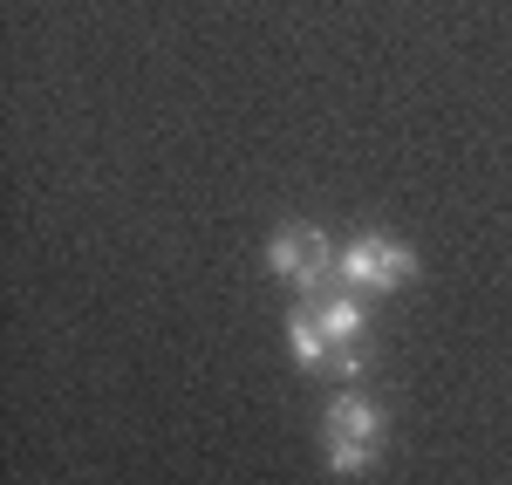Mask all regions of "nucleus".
<instances>
[{"label": "nucleus", "instance_id": "39448f33", "mask_svg": "<svg viewBox=\"0 0 512 485\" xmlns=\"http://www.w3.org/2000/svg\"><path fill=\"white\" fill-rule=\"evenodd\" d=\"M287 349H294V363H301V369H328V356H335V349H328V335H321V322H315V308H308V301H301V308L287 315Z\"/></svg>", "mask_w": 512, "mask_h": 485}, {"label": "nucleus", "instance_id": "7ed1b4c3", "mask_svg": "<svg viewBox=\"0 0 512 485\" xmlns=\"http://www.w3.org/2000/svg\"><path fill=\"white\" fill-rule=\"evenodd\" d=\"M417 274H424L417 246L390 240V233H355L342 246V287L349 294H396V287H410Z\"/></svg>", "mask_w": 512, "mask_h": 485}, {"label": "nucleus", "instance_id": "f03ea898", "mask_svg": "<svg viewBox=\"0 0 512 485\" xmlns=\"http://www.w3.org/2000/svg\"><path fill=\"white\" fill-rule=\"evenodd\" d=\"M376 445H383V410L369 404L362 390H335L328 410H321V451H328V472L362 479V472L376 465Z\"/></svg>", "mask_w": 512, "mask_h": 485}, {"label": "nucleus", "instance_id": "f257e3e1", "mask_svg": "<svg viewBox=\"0 0 512 485\" xmlns=\"http://www.w3.org/2000/svg\"><path fill=\"white\" fill-rule=\"evenodd\" d=\"M267 267H274L301 301L342 294V246L328 240L321 226H280L274 240H267Z\"/></svg>", "mask_w": 512, "mask_h": 485}, {"label": "nucleus", "instance_id": "20e7f679", "mask_svg": "<svg viewBox=\"0 0 512 485\" xmlns=\"http://www.w3.org/2000/svg\"><path fill=\"white\" fill-rule=\"evenodd\" d=\"M315 308L321 335H328V349H362V328H369V308H362V294H328V301H308Z\"/></svg>", "mask_w": 512, "mask_h": 485}]
</instances>
